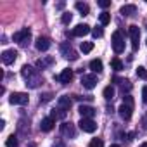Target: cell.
Instances as JSON below:
<instances>
[{
    "mask_svg": "<svg viewBox=\"0 0 147 147\" xmlns=\"http://www.w3.org/2000/svg\"><path fill=\"white\" fill-rule=\"evenodd\" d=\"M16 59H18V52H16L14 49H11V50H4V52H2V62H4L5 66L12 64Z\"/></svg>",
    "mask_w": 147,
    "mask_h": 147,
    "instance_id": "cell-11",
    "label": "cell"
},
{
    "mask_svg": "<svg viewBox=\"0 0 147 147\" xmlns=\"http://www.w3.org/2000/svg\"><path fill=\"white\" fill-rule=\"evenodd\" d=\"M78 125H80V128H82L83 131H87V133H94V131L97 130V123H95L94 119H88V118H82Z\"/></svg>",
    "mask_w": 147,
    "mask_h": 147,
    "instance_id": "cell-8",
    "label": "cell"
},
{
    "mask_svg": "<svg viewBox=\"0 0 147 147\" xmlns=\"http://www.w3.org/2000/svg\"><path fill=\"white\" fill-rule=\"evenodd\" d=\"M61 54H62L66 59H69V61H76V59H78L76 50L71 47V43H69V42H64V43L61 45Z\"/></svg>",
    "mask_w": 147,
    "mask_h": 147,
    "instance_id": "cell-5",
    "label": "cell"
},
{
    "mask_svg": "<svg viewBox=\"0 0 147 147\" xmlns=\"http://www.w3.org/2000/svg\"><path fill=\"white\" fill-rule=\"evenodd\" d=\"M119 12H121L123 16H131V14L137 12V7H135V5H123V7L119 9Z\"/></svg>",
    "mask_w": 147,
    "mask_h": 147,
    "instance_id": "cell-21",
    "label": "cell"
},
{
    "mask_svg": "<svg viewBox=\"0 0 147 147\" xmlns=\"http://www.w3.org/2000/svg\"><path fill=\"white\" fill-rule=\"evenodd\" d=\"M61 133L67 138H75L76 137V128L73 123H62L61 125Z\"/></svg>",
    "mask_w": 147,
    "mask_h": 147,
    "instance_id": "cell-9",
    "label": "cell"
},
{
    "mask_svg": "<svg viewBox=\"0 0 147 147\" xmlns=\"http://www.w3.org/2000/svg\"><path fill=\"white\" fill-rule=\"evenodd\" d=\"M131 111H133V99H131L130 95H126V97H125V102L118 107V113H119V116H121L125 121H128V119L131 118Z\"/></svg>",
    "mask_w": 147,
    "mask_h": 147,
    "instance_id": "cell-2",
    "label": "cell"
},
{
    "mask_svg": "<svg viewBox=\"0 0 147 147\" xmlns=\"http://www.w3.org/2000/svg\"><path fill=\"white\" fill-rule=\"evenodd\" d=\"M50 99H52V94H50V92H47V94H43V95L40 97V102H49Z\"/></svg>",
    "mask_w": 147,
    "mask_h": 147,
    "instance_id": "cell-33",
    "label": "cell"
},
{
    "mask_svg": "<svg viewBox=\"0 0 147 147\" xmlns=\"http://www.w3.org/2000/svg\"><path fill=\"white\" fill-rule=\"evenodd\" d=\"M78 113L82 114V118H88V119H94V116H95V109L92 107V106H80L78 107Z\"/></svg>",
    "mask_w": 147,
    "mask_h": 147,
    "instance_id": "cell-13",
    "label": "cell"
},
{
    "mask_svg": "<svg viewBox=\"0 0 147 147\" xmlns=\"http://www.w3.org/2000/svg\"><path fill=\"white\" fill-rule=\"evenodd\" d=\"M21 75H23V78L26 80V85H28L30 88H38V87H40L42 78H40V75H38V71L33 69L31 66L24 64V66L21 67Z\"/></svg>",
    "mask_w": 147,
    "mask_h": 147,
    "instance_id": "cell-1",
    "label": "cell"
},
{
    "mask_svg": "<svg viewBox=\"0 0 147 147\" xmlns=\"http://www.w3.org/2000/svg\"><path fill=\"white\" fill-rule=\"evenodd\" d=\"M75 7L82 12V16H87V14L90 12V7H88L87 4H83V2H76V4H75Z\"/></svg>",
    "mask_w": 147,
    "mask_h": 147,
    "instance_id": "cell-23",
    "label": "cell"
},
{
    "mask_svg": "<svg viewBox=\"0 0 147 147\" xmlns=\"http://www.w3.org/2000/svg\"><path fill=\"white\" fill-rule=\"evenodd\" d=\"M19 142H18V137L16 135H11L7 140H5V147H18Z\"/></svg>",
    "mask_w": 147,
    "mask_h": 147,
    "instance_id": "cell-24",
    "label": "cell"
},
{
    "mask_svg": "<svg viewBox=\"0 0 147 147\" xmlns=\"http://www.w3.org/2000/svg\"><path fill=\"white\" fill-rule=\"evenodd\" d=\"M52 64H54V57H43V59L36 61V67L38 69H45V67H49Z\"/></svg>",
    "mask_w": 147,
    "mask_h": 147,
    "instance_id": "cell-18",
    "label": "cell"
},
{
    "mask_svg": "<svg viewBox=\"0 0 147 147\" xmlns=\"http://www.w3.org/2000/svg\"><path fill=\"white\" fill-rule=\"evenodd\" d=\"M92 35H94L95 38H100L104 33H102V30H100V28H94V30H92Z\"/></svg>",
    "mask_w": 147,
    "mask_h": 147,
    "instance_id": "cell-32",
    "label": "cell"
},
{
    "mask_svg": "<svg viewBox=\"0 0 147 147\" xmlns=\"http://www.w3.org/2000/svg\"><path fill=\"white\" fill-rule=\"evenodd\" d=\"M109 5H111L109 0H100V2H99V7H102V9H107Z\"/></svg>",
    "mask_w": 147,
    "mask_h": 147,
    "instance_id": "cell-34",
    "label": "cell"
},
{
    "mask_svg": "<svg viewBox=\"0 0 147 147\" xmlns=\"http://www.w3.org/2000/svg\"><path fill=\"white\" fill-rule=\"evenodd\" d=\"M82 85H83L87 90L95 88V85H97V76H95V75H83V76H82Z\"/></svg>",
    "mask_w": 147,
    "mask_h": 147,
    "instance_id": "cell-10",
    "label": "cell"
},
{
    "mask_svg": "<svg viewBox=\"0 0 147 147\" xmlns=\"http://www.w3.org/2000/svg\"><path fill=\"white\" fill-rule=\"evenodd\" d=\"M71 19H73V14H71V12H62V18H61L62 24H69Z\"/></svg>",
    "mask_w": 147,
    "mask_h": 147,
    "instance_id": "cell-30",
    "label": "cell"
},
{
    "mask_svg": "<svg viewBox=\"0 0 147 147\" xmlns=\"http://www.w3.org/2000/svg\"><path fill=\"white\" fill-rule=\"evenodd\" d=\"M54 125H55V121L49 116V118H43L42 121H40V130L42 131H50L52 128H54Z\"/></svg>",
    "mask_w": 147,
    "mask_h": 147,
    "instance_id": "cell-15",
    "label": "cell"
},
{
    "mask_svg": "<svg viewBox=\"0 0 147 147\" xmlns=\"http://www.w3.org/2000/svg\"><path fill=\"white\" fill-rule=\"evenodd\" d=\"M35 47H36L40 52H45V50L50 49V40H49L47 36H38L36 42H35Z\"/></svg>",
    "mask_w": 147,
    "mask_h": 147,
    "instance_id": "cell-12",
    "label": "cell"
},
{
    "mask_svg": "<svg viewBox=\"0 0 147 147\" xmlns=\"http://www.w3.org/2000/svg\"><path fill=\"white\" fill-rule=\"evenodd\" d=\"M30 38H31V31L28 28H23L21 31L14 33V42H18L21 47H26L30 43Z\"/></svg>",
    "mask_w": 147,
    "mask_h": 147,
    "instance_id": "cell-4",
    "label": "cell"
},
{
    "mask_svg": "<svg viewBox=\"0 0 147 147\" xmlns=\"http://www.w3.org/2000/svg\"><path fill=\"white\" fill-rule=\"evenodd\" d=\"M99 21H100V24H102V26H106V24H109V21H111V16H109L107 12H102V14L99 16Z\"/></svg>",
    "mask_w": 147,
    "mask_h": 147,
    "instance_id": "cell-29",
    "label": "cell"
},
{
    "mask_svg": "<svg viewBox=\"0 0 147 147\" xmlns=\"http://www.w3.org/2000/svg\"><path fill=\"white\" fill-rule=\"evenodd\" d=\"M57 9H64V2H59L57 4Z\"/></svg>",
    "mask_w": 147,
    "mask_h": 147,
    "instance_id": "cell-36",
    "label": "cell"
},
{
    "mask_svg": "<svg viewBox=\"0 0 147 147\" xmlns=\"http://www.w3.org/2000/svg\"><path fill=\"white\" fill-rule=\"evenodd\" d=\"M142 99H144V102H147V85L142 88Z\"/></svg>",
    "mask_w": 147,
    "mask_h": 147,
    "instance_id": "cell-35",
    "label": "cell"
},
{
    "mask_svg": "<svg viewBox=\"0 0 147 147\" xmlns=\"http://www.w3.org/2000/svg\"><path fill=\"white\" fill-rule=\"evenodd\" d=\"M90 31L92 30H90L88 24H78V26H75V30H73V36H85Z\"/></svg>",
    "mask_w": 147,
    "mask_h": 147,
    "instance_id": "cell-14",
    "label": "cell"
},
{
    "mask_svg": "<svg viewBox=\"0 0 147 147\" xmlns=\"http://www.w3.org/2000/svg\"><path fill=\"white\" fill-rule=\"evenodd\" d=\"M137 76L147 82V69H145L144 66H138V67H137Z\"/></svg>",
    "mask_w": 147,
    "mask_h": 147,
    "instance_id": "cell-28",
    "label": "cell"
},
{
    "mask_svg": "<svg viewBox=\"0 0 147 147\" xmlns=\"http://www.w3.org/2000/svg\"><path fill=\"white\" fill-rule=\"evenodd\" d=\"M119 87H121V92H123V94L131 90V83H130L128 80H119Z\"/></svg>",
    "mask_w": 147,
    "mask_h": 147,
    "instance_id": "cell-26",
    "label": "cell"
},
{
    "mask_svg": "<svg viewBox=\"0 0 147 147\" xmlns=\"http://www.w3.org/2000/svg\"><path fill=\"white\" fill-rule=\"evenodd\" d=\"M57 80H59L61 83H69V82L73 80V71H71V69H62V73L57 76Z\"/></svg>",
    "mask_w": 147,
    "mask_h": 147,
    "instance_id": "cell-17",
    "label": "cell"
},
{
    "mask_svg": "<svg viewBox=\"0 0 147 147\" xmlns=\"http://www.w3.org/2000/svg\"><path fill=\"white\" fill-rule=\"evenodd\" d=\"M90 69H92L94 73H100V71H102V61H100V59L90 61Z\"/></svg>",
    "mask_w": 147,
    "mask_h": 147,
    "instance_id": "cell-22",
    "label": "cell"
},
{
    "mask_svg": "<svg viewBox=\"0 0 147 147\" xmlns=\"http://www.w3.org/2000/svg\"><path fill=\"white\" fill-rule=\"evenodd\" d=\"M102 94H104V99H106V100H113V99H114L116 90H114V87H113V85H107V87L104 88V92H102Z\"/></svg>",
    "mask_w": 147,
    "mask_h": 147,
    "instance_id": "cell-20",
    "label": "cell"
},
{
    "mask_svg": "<svg viewBox=\"0 0 147 147\" xmlns=\"http://www.w3.org/2000/svg\"><path fill=\"white\" fill-rule=\"evenodd\" d=\"M109 147H119V145H118V144H113V145H109Z\"/></svg>",
    "mask_w": 147,
    "mask_h": 147,
    "instance_id": "cell-38",
    "label": "cell"
},
{
    "mask_svg": "<svg viewBox=\"0 0 147 147\" xmlns=\"http://www.w3.org/2000/svg\"><path fill=\"white\" fill-rule=\"evenodd\" d=\"M30 100L28 94H23V92H14L11 97H9V102L11 104H16V106H26Z\"/></svg>",
    "mask_w": 147,
    "mask_h": 147,
    "instance_id": "cell-6",
    "label": "cell"
},
{
    "mask_svg": "<svg viewBox=\"0 0 147 147\" xmlns=\"http://www.w3.org/2000/svg\"><path fill=\"white\" fill-rule=\"evenodd\" d=\"M57 106L62 107L64 111H69V107H71V99H69L67 95H61L59 100H57Z\"/></svg>",
    "mask_w": 147,
    "mask_h": 147,
    "instance_id": "cell-19",
    "label": "cell"
},
{
    "mask_svg": "<svg viewBox=\"0 0 147 147\" xmlns=\"http://www.w3.org/2000/svg\"><path fill=\"white\" fill-rule=\"evenodd\" d=\"M88 147H104V142H102V138H94L88 144Z\"/></svg>",
    "mask_w": 147,
    "mask_h": 147,
    "instance_id": "cell-31",
    "label": "cell"
},
{
    "mask_svg": "<svg viewBox=\"0 0 147 147\" xmlns=\"http://www.w3.org/2000/svg\"><path fill=\"white\" fill-rule=\"evenodd\" d=\"M140 147H147V142H144V144H142V145H140Z\"/></svg>",
    "mask_w": 147,
    "mask_h": 147,
    "instance_id": "cell-37",
    "label": "cell"
},
{
    "mask_svg": "<svg viewBox=\"0 0 147 147\" xmlns=\"http://www.w3.org/2000/svg\"><path fill=\"white\" fill-rule=\"evenodd\" d=\"M66 116H67V111H64V109L59 107V106H57L55 109H52V113H50V118H52L54 121H55V119H64Z\"/></svg>",
    "mask_w": 147,
    "mask_h": 147,
    "instance_id": "cell-16",
    "label": "cell"
},
{
    "mask_svg": "<svg viewBox=\"0 0 147 147\" xmlns=\"http://www.w3.org/2000/svg\"><path fill=\"white\" fill-rule=\"evenodd\" d=\"M82 52L83 54H88V52H92V49H94V43L92 42H82Z\"/></svg>",
    "mask_w": 147,
    "mask_h": 147,
    "instance_id": "cell-25",
    "label": "cell"
},
{
    "mask_svg": "<svg viewBox=\"0 0 147 147\" xmlns=\"http://www.w3.org/2000/svg\"><path fill=\"white\" fill-rule=\"evenodd\" d=\"M111 66H113L114 71H121V69H123V62H121L118 57H114V59L111 61Z\"/></svg>",
    "mask_w": 147,
    "mask_h": 147,
    "instance_id": "cell-27",
    "label": "cell"
},
{
    "mask_svg": "<svg viewBox=\"0 0 147 147\" xmlns=\"http://www.w3.org/2000/svg\"><path fill=\"white\" fill-rule=\"evenodd\" d=\"M128 35H130V40H131V49L137 50L138 49V40H140V30H138V26L131 24L128 28Z\"/></svg>",
    "mask_w": 147,
    "mask_h": 147,
    "instance_id": "cell-7",
    "label": "cell"
},
{
    "mask_svg": "<svg viewBox=\"0 0 147 147\" xmlns=\"http://www.w3.org/2000/svg\"><path fill=\"white\" fill-rule=\"evenodd\" d=\"M113 49H114V52L116 54H121L123 50H125V36H123V31H119V30H116L114 33H113Z\"/></svg>",
    "mask_w": 147,
    "mask_h": 147,
    "instance_id": "cell-3",
    "label": "cell"
}]
</instances>
